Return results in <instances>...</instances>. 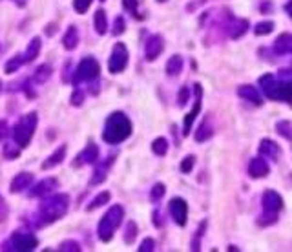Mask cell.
<instances>
[{"instance_id":"obj_1","label":"cell","mask_w":292,"mask_h":252,"mask_svg":"<svg viewBox=\"0 0 292 252\" xmlns=\"http://www.w3.org/2000/svg\"><path fill=\"white\" fill-rule=\"evenodd\" d=\"M69 208V196L68 194H53L50 198L42 199V203L37 210V227H46L52 223L59 221L64 218Z\"/></svg>"},{"instance_id":"obj_2","label":"cell","mask_w":292,"mask_h":252,"mask_svg":"<svg viewBox=\"0 0 292 252\" xmlns=\"http://www.w3.org/2000/svg\"><path fill=\"white\" fill-rule=\"evenodd\" d=\"M132 135V121L122 112H113L108 115L103 128V141L106 145H120Z\"/></svg>"},{"instance_id":"obj_3","label":"cell","mask_w":292,"mask_h":252,"mask_svg":"<svg viewBox=\"0 0 292 252\" xmlns=\"http://www.w3.org/2000/svg\"><path fill=\"white\" fill-rule=\"evenodd\" d=\"M259 86H261L265 97L272 101H281V102H291L292 95V83L291 79L276 77L272 73H265L259 77Z\"/></svg>"},{"instance_id":"obj_4","label":"cell","mask_w":292,"mask_h":252,"mask_svg":"<svg viewBox=\"0 0 292 252\" xmlns=\"http://www.w3.org/2000/svg\"><path fill=\"white\" fill-rule=\"evenodd\" d=\"M99 75H101V64L95 57H84L75 68V73L71 77L73 86L88 84V86H99Z\"/></svg>"},{"instance_id":"obj_5","label":"cell","mask_w":292,"mask_h":252,"mask_svg":"<svg viewBox=\"0 0 292 252\" xmlns=\"http://www.w3.org/2000/svg\"><path fill=\"white\" fill-rule=\"evenodd\" d=\"M37 122H38L37 112H31V114L22 115L20 121L11 128V137H13V141H15L20 148L30 146L31 139L35 135V130H37Z\"/></svg>"},{"instance_id":"obj_6","label":"cell","mask_w":292,"mask_h":252,"mask_svg":"<svg viewBox=\"0 0 292 252\" xmlns=\"http://www.w3.org/2000/svg\"><path fill=\"white\" fill-rule=\"evenodd\" d=\"M122 218H124V208L120 205H113L106 210V214L103 216V219L99 221L97 225V236L101 241L108 243L113 237L115 230L122 223Z\"/></svg>"},{"instance_id":"obj_7","label":"cell","mask_w":292,"mask_h":252,"mask_svg":"<svg viewBox=\"0 0 292 252\" xmlns=\"http://www.w3.org/2000/svg\"><path fill=\"white\" fill-rule=\"evenodd\" d=\"M38 245L37 236H33L31 232H15L4 243V251H15V252H30L35 251Z\"/></svg>"},{"instance_id":"obj_8","label":"cell","mask_w":292,"mask_h":252,"mask_svg":"<svg viewBox=\"0 0 292 252\" xmlns=\"http://www.w3.org/2000/svg\"><path fill=\"white\" fill-rule=\"evenodd\" d=\"M128 61H130V53H128V48L124 42H117L112 50V55L108 59V69L110 73L117 75V73H122L128 66Z\"/></svg>"},{"instance_id":"obj_9","label":"cell","mask_w":292,"mask_h":252,"mask_svg":"<svg viewBox=\"0 0 292 252\" xmlns=\"http://www.w3.org/2000/svg\"><path fill=\"white\" fill-rule=\"evenodd\" d=\"M168 212L179 227H185L188 219V203L183 198H172L168 203Z\"/></svg>"},{"instance_id":"obj_10","label":"cell","mask_w":292,"mask_h":252,"mask_svg":"<svg viewBox=\"0 0 292 252\" xmlns=\"http://www.w3.org/2000/svg\"><path fill=\"white\" fill-rule=\"evenodd\" d=\"M163 50H165V38L157 33L150 35L144 42V59L148 62H154L159 55L163 53Z\"/></svg>"},{"instance_id":"obj_11","label":"cell","mask_w":292,"mask_h":252,"mask_svg":"<svg viewBox=\"0 0 292 252\" xmlns=\"http://www.w3.org/2000/svg\"><path fill=\"white\" fill-rule=\"evenodd\" d=\"M194 92H195V102H194V108L188 112V115L185 117V121H183V135H188L190 130H192V124H194L195 117L199 115L201 112V97H203V88L201 84L197 83L194 84Z\"/></svg>"},{"instance_id":"obj_12","label":"cell","mask_w":292,"mask_h":252,"mask_svg":"<svg viewBox=\"0 0 292 252\" xmlns=\"http://www.w3.org/2000/svg\"><path fill=\"white\" fill-rule=\"evenodd\" d=\"M99 159V146L95 143H88L83 148V152L79 153L73 161V167H84V165H91V163H97Z\"/></svg>"},{"instance_id":"obj_13","label":"cell","mask_w":292,"mask_h":252,"mask_svg":"<svg viewBox=\"0 0 292 252\" xmlns=\"http://www.w3.org/2000/svg\"><path fill=\"white\" fill-rule=\"evenodd\" d=\"M55 188H59V181L55 177H46L31 188L30 196L31 198H44V196H50Z\"/></svg>"},{"instance_id":"obj_14","label":"cell","mask_w":292,"mask_h":252,"mask_svg":"<svg viewBox=\"0 0 292 252\" xmlns=\"http://www.w3.org/2000/svg\"><path fill=\"white\" fill-rule=\"evenodd\" d=\"M258 150H259V153H261L265 159L279 161V157H281V146L277 145V143H274L272 139H261Z\"/></svg>"},{"instance_id":"obj_15","label":"cell","mask_w":292,"mask_h":252,"mask_svg":"<svg viewBox=\"0 0 292 252\" xmlns=\"http://www.w3.org/2000/svg\"><path fill=\"white\" fill-rule=\"evenodd\" d=\"M261 205L263 210H267V212H279L283 208V198L277 192L267 190L261 198Z\"/></svg>"},{"instance_id":"obj_16","label":"cell","mask_w":292,"mask_h":252,"mask_svg":"<svg viewBox=\"0 0 292 252\" xmlns=\"http://www.w3.org/2000/svg\"><path fill=\"white\" fill-rule=\"evenodd\" d=\"M31 183H33V174H30V172H20V174H17V176L11 179L9 192H11V194H18V192L30 188Z\"/></svg>"},{"instance_id":"obj_17","label":"cell","mask_w":292,"mask_h":252,"mask_svg":"<svg viewBox=\"0 0 292 252\" xmlns=\"http://www.w3.org/2000/svg\"><path fill=\"white\" fill-rule=\"evenodd\" d=\"M238 95H240L241 99H245V101H248V102L256 104V106H261V104H263L261 93H259V90H258L256 86L243 84V86H240V88H238Z\"/></svg>"},{"instance_id":"obj_18","label":"cell","mask_w":292,"mask_h":252,"mask_svg":"<svg viewBox=\"0 0 292 252\" xmlns=\"http://www.w3.org/2000/svg\"><path fill=\"white\" fill-rule=\"evenodd\" d=\"M269 172L270 168L263 157H254V159H250V163H248V174H250V177H254V179L267 177Z\"/></svg>"},{"instance_id":"obj_19","label":"cell","mask_w":292,"mask_h":252,"mask_svg":"<svg viewBox=\"0 0 292 252\" xmlns=\"http://www.w3.org/2000/svg\"><path fill=\"white\" fill-rule=\"evenodd\" d=\"M274 53L276 55H291L292 53V35L291 33H281L279 37L274 40Z\"/></svg>"},{"instance_id":"obj_20","label":"cell","mask_w":292,"mask_h":252,"mask_svg":"<svg viewBox=\"0 0 292 252\" xmlns=\"http://www.w3.org/2000/svg\"><path fill=\"white\" fill-rule=\"evenodd\" d=\"M113 159H115V155H110L108 159H104L97 168H95V170H93L91 185H101L103 181H106V177H108V170H110V167L113 165Z\"/></svg>"},{"instance_id":"obj_21","label":"cell","mask_w":292,"mask_h":252,"mask_svg":"<svg viewBox=\"0 0 292 252\" xmlns=\"http://www.w3.org/2000/svg\"><path fill=\"white\" fill-rule=\"evenodd\" d=\"M40 48H42V38L40 37H33L30 40V44H28V48H26V51L22 53V61L24 64L26 62H33L35 59L38 57V53H40Z\"/></svg>"},{"instance_id":"obj_22","label":"cell","mask_w":292,"mask_h":252,"mask_svg":"<svg viewBox=\"0 0 292 252\" xmlns=\"http://www.w3.org/2000/svg\"><path fill=\"white\" fill-rule=\"evenodd\" d=\"M66 150H68V146L66 145H60L55 152L48 157V159L40 165V168L42 170H50V168H53V167H57V165H60L62 161H64V157H66Z\"/></svg>"},{"instance_id":"obj_23","label":"cell","mask_w":292,"mask_h":252,"mask_svg":"<svg viewBox=\"0 0 292 252\" xmlns=\"http://www.w3.org/2000/svg\"><path fill=\"white\" fill-rule=\"evenodd\" d=\"M77 44H79V30H77V26H69L66 33L62 35V46L64 50L71 51L77 48Z\"/></svg>"},{"instance_id":"obj_24","label":"cell","mask_w":292,"mask_h":252,"mask_svg":"<svg viewBox=\"0 0 292 252\" xmlns=\"http://www.w3.org/2000/svg\"><path fill=\"white\" fill-rule=\"evenodd\" d=\"M53 75V68L50 64H40L35 71H33V77H31V83L35 84H44L46 81H50V77Z\"/></svg>"},{"instance_id":"obj_25","label":"cell","mask_w":292,"mask_h":252,"mask_svg":"<svg viewBox=\"0 0 292 252\" xmlns=\"http://www.w3.org/2000/svg\"><path fill=\"white\" fill-rule=\"evenodd\" d=\"M248 30V20L245 18H234V22L228 26V35L232 38H240L241 35H245Z\"/></svg>"},{"instance_id":"obj_26","label":"cell","mask_w":292,"mask_h":252,"mask_svg":"<svg viewBox=\"0 0 292 252\" xmlns=\"http://www.w3.org/2000/svg\"><path fill=\"white\" fill-rule=\"evenodd\" d=\"M183 57L181 55H173V57H170V61L166 62V75L168 77H177L183 71Z\"/></svg>"},{"instance_id":"obj_27","label":"cell","mask_w":292,"mask_h":252,"mask_svg":"<svg viewBox=\"0 0 292 252\" xmlns=\"http://www.w3.org/2000/svg\"><path fill=\"white\" fill-rule=\"evenodd\" d=\"M93 26L99 35H104L108 31V17H106L104 9H97L95 15H93Z\"/></svg>"},{"instance_id":"obj_28","label":"cell","mask_w":292,"mask_h":252,"mask_svg":"<svg viewBox=\"0 0 292 252\" xmlns=\"http://www.w3.org/2000/svg\"><path fill=\"white\" fill-rule=\"evenodd\" d=\"M212 135H214V126H212V124L206 121V122H201V126L195 130L194 137H195V141H197V143H205V141H208Z\"/></svg>"},{"instance_id":"obj_29","label":"cell","mask_w":292,"mask_h":252,"mask_svg":"<svg viewBox=\"0 0 292 252\" xmlns=\"http://www.w3.org/2000/svg\"><path fill=\"white\" fill-rule=\"evenodd\" d=\"M110 198H112V194H110V192H101V194H97L95 198L91 199V203L86 206V210L91 212V210H95V208H99V206L106 205V203L110 201Z\"/></svg>"},{"instance_id":"obj_30","label":"cell","mask_w":292,"mask_h":252,"mask_svg":"<svg viewBox=\"0 0 292 252\" xmlns=\"http://www.w3.org/2000/svg\"><path fill=\"white\" fill-rule=\"evenodd\" d=\"M24 64L22 61V53H17L15 57H11L8 62H6V66H4V71L8 73V75H11V73H15V71H18V68Z\"/></svg>"},{"instance_id":"obj_31","label":"cell","mask_w":292,"mask_h":252,"mask_svg":"<svg viewBox=\"0 0 292 252\" xmlns=\"http://www.w3.org/2000/svg\"><path fill=\"white\" fill-rule=\"evenodd\" d=\"M152 152L159 155V157H163L168 153V141L165 137H157L154 139V143H152Z\"/></svg>"},{"instance_id":"obj_32","label":"cell","mask_w":292,"mask_h":252,"mask_svg":"<svg viewBox=\"0 0 292 252\" xmlns=\"http://www.w3.org/2000/svg\"><path fill=\"white\" fill-rule=\"evenodd\" d=\"M165 194H166V186L163 183H155L154 186H152V190H150V201L152 203H159L161 199L165 198Z\"/></svg>"},{"instance_id":"obj_33","label":"cell","mask_w":292,"mask_h":252,"mask_svg":"<svg viewBox=\"0 0 292 252\" xmlns=\"http://www.w3.org/2000/svg\"><path fill=\"white\" fill-rule=\"evenodd\" d=\"M18 155H20V146L17 145L15 141L4 145V157L6 159H17Z\"/></svg>"},{"instance_id":"obj_34","label":"cell","mask_w":292,"mask_h":252,"mask_svg":"<svg viewBox=\"0 0 292 252\" xmlns=\"http://www.w3.org/2000/svg\"><path fill=\"white\" fill-rule=\"evenodd\" d=\"M274 31V22L272 20H263V22L256 24L254 28V33L258 35V37H261V35H269V33H272Z\"/></svg>"},{"instance_id":"obj_35","label":"cell","mask_w":292,"mask_h":252,"mask_svg":"<svg viewBox=\"0 0 292 252\" xmlns=\"http://www.w3.org/2000/svg\"><path fill=\"white\" fill-rule=\"evenodd\" d=\"M277 214H279V212H267V210H265V214H261L258 218V225H259V227L274 225V223L277 221Z\"/></svg>"},{"instance_id":"obj_36","label":"cell","mask_w":292,"mask_h":252,"mask_svg":"<svg viewBox=\"0 0 292 252\" xmlns=\"http://www.w3.org/2000/svg\"><path fill=\"white\" fill-rule=\"evenodd\" d=\"M276 132L281 135V137H285L287 141H291L292 134H291V121H277L276 122Z\"/></svg>"},{"instance_id":"obj_37","label":"cell","mask_w":292,"mask_h":252,"mask_svg":"<svg viewBox=\"0 0 292 252\" xmlns=\"http://www.w3.org/2000/svg\"><path fill=\"white\" fill-rule=\"evenodd\" d=\"M135 237H137V223L130 221L126 225V232H124V243H134Z\"/></svg>"},{"instance_id":"obj_38","label":"cell","mask_w":292,"mask_h":252,"mask_svg":"<svg viewBox=\"0 0 292 252\" xmlns=\"http://www.w3.org/2000/svg\"><path fill=\"white\" fill-rule=\"evenodd\" d=\"M84 97H86V92H84L81 86H77L75 88V92L71 93V106H83V102H84Z\"/></svg>"},{"instance_id":"obj_39","label":"cell","mask_w":292,"mask_h":252,"mask_svg":"<svg viewBox=\"0 0 292 252\" xmlns=\"http://www.w3.org/2000/svg\"><path fill=\"white\" fill-rule=\"evenodd\" d=\"M59 251L60 252H71V251L79 252L81 251V245L77 243V241H73V239H66V241H62V243L59 245Z\"/></svg>"},{"instance_id":"obj_40","label":"cell","mask_w":292,"mask_h":252,"mask_svg":"<svg viewBox=\"0 0 292 252\" xmlns=\"http://www.w3.org/2000/svg\"><path fill=\"white\" fill-rule=\"evenodd\" d=\"M194 165H195V155H187L185 159L181 161V167H179L181 172H183V174H190Z\"/></svg>"},{"instance_id":"obj_41","label":"cell","mask_w":292,"mask_h":252,"mask_svg":"<svg viewBox=\"0 0 292 252\" xmlns=\"http://www.w3.org/2000/svg\"><path fill=\"white\" fill-rule=\"evenodd\" d=\"M126 31V22H124V17H117L115 18V22H113V30H112V33L117 37V35H122Z\"/></svg>"},{"instance_id":"obj_42","label":"cell","mask_w":292,"mask_h":252,"mask_svg":"<svg viewBox=\"0 0 292 252\" xmlns=\"http://www.w3.org/2000/svg\"><path fill=\"white\" fill-rule=\"evenodd\" d=\"M91 2L93 0H73V9H75L77 13H86L88 11V8L91 6Z\"/></svg>"},{"instance_id":"obj_43","label":"cell","mask_w":292,"mask_h":252,"mask_svg":"<svg viewBox=\"0 0 292 252\" xmlns=\"http://www.w3.org/2000/svg\"><path fill=\"white\" fill-rule=\"evenodd\" d=\"M206 230V221H203L201 225H199V229H197V234H195L194 241H192V251H199V241H201V236L203 232Z\"/></svg>"},{"instance_id":"obj_44","label":"cell","mask_w":292,"mask_h":252,"mask_svg":"<svg viewBox=\"0 0 292 252\" xmlns=\"http://www.w3.org/2000/svg\"><path fill=\"white\" fill-rule=\"evenodd\" d=\"M177 101H179V106H187V102L190 101V88L188 86H183L179 90V97H177Z\"/></svg>"},{"instance_id":"obj_45","label":"cell","mask_w":292,"mask_h":252,"mask_svg":"<svg viewBox=\"0 0 292 252\" xmlns=\"http://www.w3.org/2000/svg\"><path fill=\"white\" fill-rule=\"evenodd\" d=\"M152 251H155V241H154L152 237L142 239L141 247H139V252H152Z\"/></svg>"},{"instance_id":"obj_46","label":"cell","mask_w":292,"mask_h":252,"mask_svg":"<svg viewBox=\"0 0 292 252\" xmlns=\"http://www.w3.org/2000/svg\"><path fill=\"white\" fill-rule=\"evenodd\" d=\"M122 8L137 15V8H139V0H122Z\"/></svg>"},{"instance_id":"obj_47","label":"cell","mask_w":292,"mask_h":252,"mask_svg":"<svg viewBox=\"0 0 292 252\" xmlns=\"http://www.w3.org/2000/svg\"><path fill=\"white\" fill-rule=\"evenodd\" d=\"M6 218H8V205H6L4 198L0 196V221H4Z\"/></svg>"},{"instance_id":"obj_48","label":"cell","mask_w":292,"mask_h":252,"mask_svg":"<svg viewBox=\"0 0 292 252\" xmlns=\"http://www.w3.org/2000/svg\"><path fill=\"white\" fill-rule=\"evenodd\" d=\"M6 135H8V122L0 121V143L6 139Z\"/></svg>"},{"instance_id":"obj_49","label":"cell","mask_w":292,"mask_h":252,"mask_svg":"<svg viewBox=\"0 0 292 252\" xmlns=\"http://www.w3.org/2000/svg\"><path fill=\"white\" fill-rule=\"evenodd\" d=\"M152 216H154V225H155V227L159 229V227L163 225V219H159V218H161V214H159L157 210H154V214H152Z\"/></svg>"},{"instance_id":"obj_50","label":"cell","mask_w":292,"mask_h":252,"mask_svg":"<svg viewBox=\"0 0 292 252\" xmlns=\"http://www.w3.org/2000/svg\"><path fill=\"white\" fill-rule=\"evenodd\" d=\"M13 2H15L17 6H24L26 4V0H13Z\"/></svg>"},{"instance_id":"obj_51","label":"cell","mask_w":292,"mask_h":252,"mask_svg":"<svg viewBox=\"0 0 292 252\" xmlns=\"http://www.w3.org/2000/svg\"><path fill=\"white\" fill-rule=\"evenodd\" d=\"M0 92H2V81H0Z\"/></svg>"},{"instance_id":"obj_52","label":"cell","mask_w":292,"mask_h":252,"mask_svg":"<svg viewBox=\"0 0 292 252\" xmlns=\"http://www.w3.org/2000/svg\"><path fill=\"white\" fill-rule=\"evenodd\" d=\"M157 2H165V0H157Z\"/></svg>"},{"instance_id":"obj_53","label":"cell","mask_w":292,"mask_h":252,"mask_svg":"<svg viewBox=\"0 0 292 252\" xmlns=\"http://www.w3.org/2000/svg\"><path fill=\"white\" fill-rule=\"evenodd\" d=\"M101 2H104V0H101Z\"/></svg>"}]
</instances>
